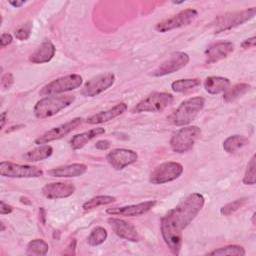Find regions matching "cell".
Instances as JSON below:
<instances>
[{
	"mask_svg": "<svg viewBox=\"0 0 256 256\" xmlns=\"http://www.w3.org/2000/svg\"><path fill=\"white\" fill-rule=\"evenodd\" d=\"M205 203V198L200 193H191L176 207L169 210L161 219V234L170 249L178 255L183 242V230L196 218Z\"/></svg>",
	"mask_w": 256,
	"mask_h": 256,
	"instance_id": "obj_1",
	"label": "cell"
},
{
	"mask_svg": "<svg viewBox=\"0 0 256 256\" xmlns=\"http://www.w3.org/2000/svg\"><path fill=\"white\" fill-rule=\"evenodd\" d=\"M75 100L74 95L47 96L39 100L34 106V115L38 119L52 117L61 110L70 106Z\"/></svg>",
	"mask_w": 256,
	"mask_h": 256,
	"instance_id": "obj_2",
	"label": "cell"
},
{
	"mask_svg": "<svg viewBox=\"0 0 256 256\" xmlns=\"http://www.w3.org/2000/svg\"><path fill=\"white\" fill-rule=\"evenodd\" d=\"M205 99L200 96L186 99L169 116V121L176 126H185L195 119L197 114L203 109Z\"/></svg>",
	"mask_w": 256,
	"mask_h": 256,
	"instance_id": "obj_3",
	"label": "cell"
},
{
	"mask_svg": "<svg viewBox=\"0 0 256 256\" xmlns=\"http://www.w3.org/2000/svg\"><path fill=\"white\" fill-rule=\"evenodd\" d=\"M255 13L256 7H251L242 11L228 12L223 15H219L211 23V28L214 31V33H220L232 29L252 19L255 16Z\"/></svg>",
	"mask_w": 256,
	"mask_h": 256,
	"instance_id": "obj_4",
	"label": "cell"
},
{
	"mask_svg": "<svg viewBox=\"0 0 256 256\" xmlns=\"http://www.w3.org/2000/svg\"><path fill=\"white\" fill-rule=\"evenodd\" d=\"M201 135L198 126H187L173 133L170 139V147L176 153H185L191 150L196 140Z\"/></svg>",
	"mask_w": 256,
	"mask_h": 256,
	"instance_id": "obj_5",
	"label": "cell"
},
{
	"mask_svg": "<svg viewBox=\"0 0 256 256\" xmlns=\"http://www.w3.org/2000/svg\"><path fill=\"white\" fill-rule=\"evenodd\" d=\"M83 82L82 76L79 74H69L52 80L39 91L40 96H52L60 93L72 91L81 86Z\"/></svg>",
	"mask_w": 256,
	"mask_h": 256,
	"instance_id": "obj_6",
	"label": "cell"
},
{
	"mask_svg": "<svg viewBox=\"0 0 256 256\" xmlns=\"http://www.w3.org/2000/svg\"><path fill=\"white\" fill-rule=\"evenodd\" d=\"M173 102V96L167 92H153L138 102L132 109L133 113L161 112Z\"/></svg>",
	"mask_w": 256,
	"mask_h": 256,
	"instance_id": "obj_7",
	"label": "cell"
},
{
	"mask_svg": "<svg viewBox=\"0 0 256 256\" xmlns=\"http://www.w3.org/2000/svg\"><path fill=\"white\" fill-rule=\"evenodd\" d=\"M183 166L178 162L168 161L158 165L150 174L149 181L152 184H164L171 182L181 176Z\"/></svg>",
	"mask_w": 256,
	"mask_h": 256,
	"instance_id": "obj_8",
	"label": "cell"
},
{
	"mask_svg": "<svg viewBox=\"0 0 256 256\" xmlns=\"http://www.w3.org/2000/svg\"><path fill=\"white\" fill-rule=\"evenodd\" d=\"M0 174L10 178H37L43 175V171L33 165H21L10 161L0 162Z\"/></svg>",
	"mask_w": 256,
	"mask_h": 256,
	"instance_id": "obj_9",
	"label": "cell"
},
{
	"mask_svg": "<svg viewBox=\"0 0 256 256\" xmlns=\"http://www.w3.org/2000/svg\"><path fill=\"white\" fill-rule=\"evenodd\" d=\"M198 16V12L195 9L188 8L180 11L176 15L172 16L171 18H168L166 20H163L156 24L155 29L158 32L165 33L168 31H171L173 29L182 28L185 26H188L191 24Z\"/></svg>",
	"mask_w": 256,
	"mask_h": 256,
	"instance_id": "obj_10",
	"label": "cell"
},
{
	"mask_svg": "<svg viewBox=\"0 0 256 256\" xmlns=\"http://www.w3.org/2000/svg\"><path fill=\"white\" fill-rule=\"evenodd\" d=\"M115 82V75L111 72L99 74L90 80H88L82 90L81 93L85 97H95L108 88H110Z\"/></svg>",
	"mask_w": 256,
	"mask_h": 256,
	"instance_id": "obj_11",
	"label": "cell"
},
{
	"mask_svg": "<svg viewBox=\"0 0 256 256\" xmlns=\"http://www.w3.org/2000/svg\"><path fill=\"white\" fill-rule=\"evenodd\" d=\"M82 122H83L82 118L76 117L66 123H63L56 127H53L52 129L46 131L41 136L36 138L35 143L38 145H43V144H47L51 141L58 140L64 136H66L70 132H72L74 129H76L78 126H80L82 124Z\"/></svg>",
	"mask_w": 256,
	"mask_h": 256,
	"instance_id": "obj_12",
	"label": "cell"
},
{
	"mask_svg": "<svg viewBox=\"0 0 256 256\" xmlns=\"http://www.w3.org/2000/svg\"><path fill=\"white\" fill-rule=\"evenodd\" d=\"M190 60V57L185 52H175L167 60L162 62L153 72L152 75L155 77L165 76L174 73L183 67H185Z\"/></svg>",
	"mask_w": 256,
	"mask_h": 256,
	"instance_id": "obj_13",
	"label": "cell"
},
{
	"mask_svg": "<svg viewBox=\"0 0 256 256\" xmlns=\"http://www.w3.org/2000/svg\"><path fill=\"white\" fill-rule=\"evenodd\" d=\"M106 159L112 168L115 170H122L126 166L135 163L138 159V155L131 149L116 148L107 154Z\"/></svg>",
	"mask_w": 256,
	"mask_h": 256,
	"instance_id": "obj_14",
	"label": "cell"
},
{
	"mask_svg": "<svg viewBox=\"0 0 256 256\" xmlns=\"http://www.w3.org/2000/svg\"><path fill=\"white\" fill-rule=\"evenodd\" d=\"M155 205H156V201L151 200V201H145V202H141V203L133 204V205H128V206L107 208L106 212H107V214H110V215L135 217V216H140V215H143V214L147 213Z\"/></svg>",
	"mask_w": 256,
	"mask_h": 256,
	"instance_id": "obj_15",
	"label": "cell"
},
{
	"mask_svg": "<svg viewBox=\"0 0 256 256\" xmlns=\"http://www.w3.org/2000/svg\"><path fill=\"white\" fill-rule=\"evenodd\" d=\"M234 51V44L230 41H219L211 44L204 52L207 64L216 63L227 58Z\"/></svg>",
	"mask_w": 256,
	"mask_h": 256,
	"instance_id": "obj_16",
	"label": "cell"
},
{
	"mask_svg": "<svg viewBox=\"0 0 256 256\" xmlns=\"http://www.w3.org/2000/svg\"><path fill=\"white\" fill-rule=\"evenodd\" d=\"M75 192V186L70 182H52L43 186L42 194L47 199L67 198Z\"/></svg>",
	"mask_w": 256,
	"mask_h": 256,
	"instance_id": "obj_17",
	"label": "cell"
},
{
	"mask_svg": "<svg viewBox=\"0 0 256 256\" xmlns=\"http://www.w3.org/2000/svg\"><path fill=\"white\" fill-rule=\"evenodd\" d=\"M108 223L110 224L112 230L118 237L131 242H137L139 240L138 232L134 225H132L131 223L123 219L113 217L108 219Z\"/></svg>",
	"mask_w": 256,
	"mask_h": 256,
	"instance_id": "obj_18",
	"label": "cell"
},
{
	"mask_svg": "<svg viewBox=\"0 0 256 256\" xmlns=\"http://www.w3.org/2000/svg\"><path fill=\"white\" fill-rule=\"evenodd\" d=\"M126 110H127L126 103L121 102V103H118L117 105H115L114 107H112L108 110L101 111V112H98L94 115H91L90 117H88L86 119V123H88V124H101V123L110 121V120L120 116Z\"/></svg>",
	"mask_w": 256,
	"mask_h": 256,
	"instance_id": "obj_19",
	"label": "cell"
},
{
	"mask_svg": "<svg viewBox=\"0 0 256 256\" xmlns=\"http://www.w3.org/2000/svg\"><path fill=\"white\" fill-rule=\"evenodd\" d=\"M55 46L49 40L44 41L30 56L29 61L34 64H42L49 62L55 55Z\"/></svg>",
	"mask_w": 256,
	"mask_h": 256,
	"instance_id": "obj_20",
	"label": "cell"
},
{
	"mask_svg": "<svg viewBox=\"0 0 256 256\" xmlns=\"http://www.w3.org/2000/svg\"><path fill=\"white\" fill-rule=\"evenodd\" d=\"M87 170V166L83 163H73L69 165L59 166L49 170L47 173L52 177H77L84 174Z\"/></svg>",
	"mask_w": 256,
	"mask_h": 256,
	"instance_id": "obj_21",
	"label": "cell"
},
{
	"mask_svg": "<svg viewBox=\"0 0 256 256\" xmlns=\"http://www.w3.org/2000/svg\"><path fill=\"white\" fill-rule=\"evenodd\" d=\"M105 133V129L102 127H96V128H92L88 131L79 133L74 135L71 140H70V145L71 148L74 150H78L83 148L88 142H90L92 139L96 138L97 136H100L102 134Z\"/></svg>",
	"mask_w": 256,
	"mask_h": 256,
	"instance_id": "obj_22",
	"label": "cell"
},
{
	"mask_svg": "<svg viewBox=\"0 0 256 256\" xmlns=\"http://www.w3.org/2000/svg\"><path fill=\"white\" fill-rule=\"evenodd\" d=\"M230 86V80L221 76H209L204 81L205 90L212 95L225 92Z\"/></svg>",
	"mask_w": 256,
	"mask_h": 256,
	"instance_id": "obj_23",
	"label": "cell"
},
{
	"mask_svg": "<svg viewBox=\"0 0 256 256\" xmlns=\"http://www.w3.org/2000/svg\"><path fill=\"white\" fill-rule=\"evenodd\" d=\"M53 153V148L50 145L43 144L39 145L38 147L27 151L23 157L26 161L29 162H36V161H41L44 159L49 158Z\"/></svg>",
	"mask_w": 256,
	"mask_h": 256,
	"instance_id": "obj_24",
	"label": "cell"
},
{
	"mask_svg": "<svg viewBox=\"0 0 256 256\" xmlns=\"http://www.w3.org/2000/svg\"><path fill=\"white\" fill-rule=\"evenodd\" d=\"M247 144H249V139L243 135H231L228 138H226L223 142V149L230 154H233L237 152L238 150L245 147Z\"/></svg>",
	"mask_w": 256,
	"mask_h": 256,
	"instance_id": "obj_25",
	"label": "cell"
},
{
	"mask_svg": "<svg viewBox=\"0 0 256 256\" xmlns=\"http://www.w3.org/2000/svg\"><path fill=\"white\" fill-rule=\"evenodd\" d=\"M251 86L247 83H238L228 88L223 94V100L225 102H232L237 98L243 96L250 90Z\"/></svg>",
	"mask_w": 256,
	"mask_h": 256,
	"instance_id": "obj_26",
	"label": "cell"
},
{
	"mask_svg": "<svg viewBox=\"0 0 256 256\" xmlns=\"http://www.w3.org/2000/svg\"><path fill=\"white\" fill-rule=\"evenodd\" d=\"M201 84L200 79L198 78H187V79H179L174 81L171 84V88L174 92H186L189 91L191 89L196 88L197 86H199Z\"/></svg>",
	"mask_w": 256,
	"mask_h": 256,
	"instance_id": "obj_27",
	"label": "cell"
},
{
	"mask_svg": "<svg viewBox=\"0 0 256 256\" xmlns=\"http://www.w3.org/2000/svg\"><path fill=\"white\" fill-rule=\"evenodd\" d=\"M115 201H116V198L114 196L98 195V196H95V197L87 200L86 202H84V204L82 205V208L84 210H91V209L97 208L99 206H104V205L111 204Z\"/></svg>",
	"mask_w": 256,
	"mask_h": 256,
	"instance_id": "obj_28",
	"label": "cell"
},
{
	"mask_svg": "<svg viewBox=\"0 0 256 256\" xmlns=\"http://www.w3.org/2000/svg\"><path fill=\"white\" fill-rule=\"evenodd\" d=\"M49 250L48 244L42 239L31 240L27 245V255H46Z\"/></svg>",
	"mask_w": 256,
	"mask_h": 256,
	"instance_id": "obj_29",
	"label": "cell"
},
{
	"mask_svg": "<svg viewBox=\"0 0 256 256\" xmlns=\"http://www.w3.org/2000/svg\"><path fill=\"white\" fill-rule=\"evenodd\" d=\"M108 233L105 228L103 227H95L91 232L90 235L88 236V244L91 246H98L102 244L106 239H107Z\"/></svg>",
	"mask_w": 256,
	"mask_h": 256,
	"instance_id": "obj_30",
	"label": "cell"
},
{
	"mask_svg": "<svg viewBox=\"0 0 256 256\" xmlns=\"http://www.w3.org/2000/svg\"><path fill=\"white\" fill-rule=\"evenodd\" d=\"M245 249L239 245H227L224 247L217 248L208 253V255H245Z\"/></svg>",
	"mask_w": 256,
	"mask_h": 256,
	"instance_id": "obj_31",
	"label": "cell"
},
{
	"mask_svg": "<svg viewBox=\"0 0 256 256\" xmlns=\"http://www.w3.org/2000/svg\"><path fill=\"white\" fill-rule=\"evenodd\" d=\"M247 200H248L247 198H240V199H236L232 202H229L228 204L224 205L220 209V213L224 216H229V215L235 213L241 207H243L247 203Z\"/></svg>",
	"mask_w": 256,
	"mask_h": 256,
	"instance_id": "obj_32",
	"label": "cell"
},
{
	"mask_svg": "<svg viewBox=\"0 0 256 256\" xmlns=\"http://www.w3.org/2000/svg\"><path fill=\"white\" fill-rule=\"evenodd\" d=\"M255 155H252L250 161L248 162L244 177L243 183L245 185H254L255 184Z\"/></svg>",
	"mask_w": 256,
	"mask_h": 256,
	"instance_id": "obj_33",
	"label": "cell"
},
{
	"mask_svg": "<svg viewBox=\"0 0 256 256\" xmlns=\"http://www.w3.org/2000/svg\"><path fill=\"white\" fill-rule=\"evenodd\" d=\"M32 30V22H27L21 26H19L15 32L14 35L18 40H27L31 34Z\"/></svg>",
	"mask_w": 256,
	"mask_h": 256,
	"instance_id": "obj_34",
	"label": "cell"
},
{
	"mask_svg": "<svg viewBox=\"0 0 256 256\" xmlns=\"http://www.w3.org/2000/svg\"><path fill=\"white\" fill-rule=\"evenodd\" d=\"M14 82L13 75L11 73H5L1 78V86L3 89H9Z\"/></svg>",
	"mask_w": 256,
	"mask_h": 256,
	"instance_id": "obj_35",
	"label": "cell"
},
{
	"mask_svg": "<svg viewBox=\"0 0 256 256\" xmlns=\"http://www.w3.org/2000/svg\"><path fill=\"white\" fill-rule=\"evenodd\" d=\"M13 38L10 33H3L0 37V46L1 48H4L5 46H8L12 42Z\"/></svg>",
	"mask_w": 256,
	"mask_h": 256,
	"instance_id": "obj_36",
	"label": "cell"
},
{
	"mask_svg": "<svg viewBox=\"0 0 256 256\" xmlns=\"http://www.w3.org/2000/svg\"><path fill=\"white\" fill-rule=\"evenodd\" d=\"M256 44V38L255 36L251 37V38H248L246 40H244L242 43H241V46L242 48L244 49H248V48H251V47H254Z\"/></svg>",
	"mask_w": 256,
	"mask_h": 256,
	"instance_id": "obj_37",
	"label": "cell"
},
{
	"mask_svg": "<svg viewBox=\"0 0 256 256\" xmlns=\"http://www.w3.org/2000/svg\"><path fill=\"white\" fill-rule=\"evenodd\" d=\"M13 211V207L7 203H5L3 200L1 201V207H0V213L1 215H4V214H9Z\"/></svg>",
	"mask_w": 256,
	"mask_h": 256,
	"instance_id": "obj_38",
	"label": "cell"
},
{
	"mask_svg": "<svg viewBox=\"0 0 256 256\" xmlns=\"http://www.w3.org/2000/svg\"><path fill=\"white\" fill-rule=\"evenodd\" d=\"M110 142L108 140H99L95 143V147L99 150H107L110 147Z\"/></svg>",
	"mask_w": 256,
	"mask_h": 256,
	"instance_id": "obj_39",
	"label": "cell"
},
{
	"mask_svg": "<svg viewBox=\"0 0 256 256\" xmlns=\"http://www.w3.org/2000/svg\"><path fill=\"white\" fill-rule=\"evenodd\" d=\"M6 117H7V113L6 112H3L1 114V116H0V119H1V129H3L4 126H5V123H6V120H7Z\"/></svg>",
	"mask_w": 256,
	"mask_h": 256,
	"instance_id": "obj_40",
	"label": "cell"
},
{
	"mask_svg": "<svg viewBox=\"0 0 256 256\" xmlns=\"http://www.w3.org/2000/svg\"><path fill=\"white\" fill-rule=\"evenodd\" d=\"M24 3H25V1H9V4L12 5L13 7H16V8L22 6Z\"/></svg>",
	"mask_w": 256,
	"mask_h": 256,
	"instance_id": "obj_41",
	"label": "cell"
},
{
	"mask_svg": "<svg viewBox=\"0 0 256 256\" xmlns=\"http://www.w3.org/2000/svg\"><path fill=\"white\" fill-rule=\"evenodd\" d=\"M1 232H4V230H5V225H4V223L3 222H1Z\"/></svg>",
	"mask_w": 256,
	"mask_h": 256,
	"instance_id": "obj_42",
	"label": "cell"
}]
</instances>
